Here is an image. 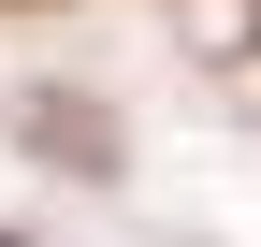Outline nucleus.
Here are the masks:
<instances>
[{"label":"nucleus","instance_id":"obj_1","mask_svg":"<svg viewBox=\"0 0 261 247\" xmlns=\"http://www.w3.org/2000/svg\"><path fill=\"white\" fill-rule=\"evenodd\" d=\"M247 29H261V15H247Z\"/></svg>","mask_w":261,"mask_h":247}]
</instances>
